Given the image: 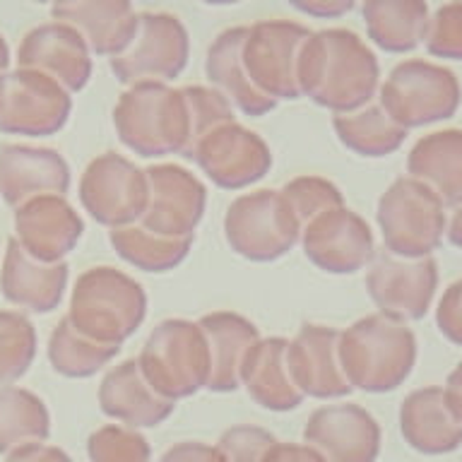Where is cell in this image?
<instances>
[{"label": "cell", "instance_id": "6da1fadb", "mask_svg": "<svg viewBox=\"0 0 462 462\" xmlns=\"http://www.w3.org/2000/svg\"><path fill=\"white\" fill-rule=\"evenodd\" d=\"M301 97L346 114L374 101L381 89V65L364 39L352 29L332 27L310 32L299 63Z\"/></svg>", "mask_w": 462, "mask_h": 462}, {"label": "cell", "instance_id": "7a4b0ae2", "mask_svg": "<svg viewBox=\"0 0 462 462\" xmlns=\"http://www.w3.org/2000/svg\"><path fill=\"white\" fill-rule=\"evenodd\" d=\"M121 143L137 157L186 154L190 144V106L183 87L143 82L128 87L114 108Z\"/></svg>", "mask_w": 462, "mask_h": 462}, {"label": "cell", "instance_id": "3957f363", "mask_svg": "<svg viewBox=\"0 0 462 462\" xmlns=\"http://www.w3.org/2000/svg\"><path fill=\"white\" fill-rule=\"evenodd\" d=\"M339 359L352 388L390 393L410 378L417 361V337L404 320L374 313L342 332Z\"/></svg>", "mask_w": 462, "mask_h": 462}, {"label": "cell", "instance_id": "277c9868", "mask_svg": "<svg viewBox=\"0 0 462 462\" xmlns=\"http://www.w3.org/2000/svg\"><path fill=\"white\" fill-rule=\"evenodd\" d=\"M147 294L130 274L101 265L87 270L75 284L70 320L87 337L121 346L143 325Z\"/></svg>", "mask_w": 462, "mask_h": 462}, {"label": "cell", "instance_id": "5b68a950", "mask_svg": "<svg viewBox=\"0 0 462 462\" xmlns=\"http://www.w3.org/2000/svg\"><path fill=\"white\" fill-rule=\"evenodd\" d=\"M137 361L154 390L173 402L208 388L209 346L200 323L186 318L162 320Z\"/></svg>", "mask_w": 462, "mask_h": 462}, {"label": "cell", "instance_id": "8992f818", "mask_svg": "<svg viewBox=\"0 0 462 462\" xmlns=\"http://www.w3.org/2000/svg\"><path fill=\"white\" fill-rule=\"evenodd\" d=\"M378 226L385 251L402 258L431 255L443 241L446 205L421 180L402 176L378 200Z\"/></svg>", "mask_w": 462, "mask_h": 462}, {"label": "cell", "instance_id": "52a82bcc", "mask_svg": "<svg viewBox=\"0 0 462 462\" xmlns=\"http://www.w3.org/2000/svg\"><path fill=\"white\" fill-rule=\"evenodd\" d=\"M224 236L231 251L253 263L284 258L301 238V224L282 190L238 195L224 217Z\"/></svg>", "mask_w": 462, "mask_h": 462}, {"label": "cell", "instance_id": "ba28073f", "mask_svg": "<svg viewBox=\"0 0 462 462\" xmlns=\"http://www.w3.org/2000/svg\"><path fill=\"white\" fill-rule=\"evenodd\" d=\"M460 97V82L453 70L411 58L390 70L375 99L402 128L410 130L455 116Z\"/></svg>", "mask_w": 462, "mask_h": 462}, {"label": "cell", "instance_id": "9c48e42d", "mask_svg": "<svg viewBox=\"0 0 462 462\" xmlns=\"http://www.w3.org/2000/svg\"><path fill=\"white\" fill-rule=\"evenodd\" d=\"M190 36L186 24L171 13H140L130 42L108 58L116 79L123 85L171 82L186 70Z\"/></svg>", "mask_w": 462, "mask_h": 462}, {"label": "cell", "instance_id": "30bf717a", "mask_svg": "<svg viewBox=\"0 0 462 462\" xmlns=\"http://www.w3.org/2000/svg\"><path fill=\"white\" fill-rule=\"evenodd\" d=\"M310 29L291 20H263L248 27L241 46L245 75L273 101L301 99L299 63Z\"/></svg>", "mask_w": 462, "mask_h": 462}, {"label": "cell", "instance_id": "8fae6325", "mask_svg": "<svg viewBox=\"0 0 462 462\" xmlns=\"http://www.w3.org/2000/svg\"><path fill=\"white\" fill-rule=\"evenodd\" d=\"M147 171L116 152L94 159L79 180L82 208L111 229L137 222L147 208Z\"/></svg>", "mask_w": 462, "mask_h": 462}, {"label": "cell", "instance_id": "7c38bea8", "mask_svg": "<svg viewBox=\"0 0 462 462\" xmlns=\"http://www.w3.org/2000/svg\"><path fill=\"white\" fill-rule=\"evenodd\" d=\"M70 92L56 79L32 68L0 75V128L7 133L42 137L65 125Z\"/></svg>", "mask_w": 462, "mask_h": 462}, {"label": "cell", "instance_id": "4fadbf2b", "mask_svg": "<svg viewBox=\"0 0 462 462\" xmlns=\"http://www.w3.org/2000/svg\"><path fill=\"white\" fill-rule=\"evenodd\" d=\"M188 159L224 190L253 186L273 169V152L265 140L236 121L219 123L209 130Z\"/></svg>", "mask_w": 462, "mask_h": 462}, {"label": "cell", "instance_id": "5bb4252c", "mask_svg": "<svg viewBox=\"0 0 462 462\" xmlns=\"http://www.w3.org/2000/svg\"><path fill=\"white\" fill-rule=\"evenodd\" d=\"M439 287V267L431 255L402 258L381 253L366 274L368 296L381 313L397 320H419L426 316Z\"/></svg>", "mask_w": 462, "mask_h": 462}, {"label": "cell", "instance_id": "9a60e30c", "mask_svg": "<svg viewBox=\"0 0 462 462\" xmlns=\"http://www.w3.org/2000/svg\"><path fill=\"white\" fill-rule=\"evenodd\" d=\"M301 245L306 258L323 273L352 274L374 260V234L366 219L339 205L303 224Z\"/></svg>", "mask_w": 462, "mask_h": 462}, {"label": "cell", "instance_id": "2e32d148", "mask_svg": "<svg viewBox=\"0 0 462 462\" xmlns=\"http://www.w3.org/2000/svg\"><path fill=\"white\" fill-rule=\"evenodd\" d=\"M144 171L150 193L137 222L164 236L193 238L208 205L202 180L179 164H157Z\"/></svg>", "mask_w": 462, "mask_h": 462}, {"label": "cell", "instance_id": "e0dca14e", "mask_svg": "<svg viewBox=\"0 0 462 462\" xmlns=\"http://www.w3.org/2000/svg\"><path fill=\"white\" fill-rule=\"evenodd\" d=\"M303 440L328 462H375L381 453V426L359 404H325L309 417Z\"/></svg>", "mask_w": 462, "mask_h": 462}, {"label": "cell", "instance_id": "ac0fdd59", "mask_svg": "<svg viewBox=\"0 0 462 462\" xmlns=\"http://www.w3.org/2000/svg\"><path fill=\"white\" fill-rule=\"evenodd\" d=\"M339 337L337 328L309 323L289 339V366L306 397L337 400L354 390L339 359Z\"/></svg>", "mask_w": 462, "mask_h": 462}, {"label": "cell", "instance_id": "d6986e66", "mask_svg": "<svg viewBox=\"0 0 462 462\" xmlns=\"http://www.w3.org/2000/svg\"><path fill=\"white\" fill-rule=\"evenodd\" d=\"M20 65L49 75L68 92H79L92 75V49L70 24H43L24 36Z\"/></svg>", "mask_w": 462, "mask_h": 462}, {"label": "cell", "instance_id": "ffe728a7", "mask_svg": "<svg viewBox=\"0 0 462 462\" xmlns=\"http://www.w3.org/2000/svg\"><path fill=\"white\" fill-rule=\"evenodd\" d=\"M400 431L419 453H453L462 443V414L450 402L446 388H419L404 397L400 407Z\"/></svg>", "mask_w": 462, "mask_h": 462}, {"label": "cell", "instance_id": "44dd1931", "mask_svg": "<svg viewBox=\"0 0 462 462\" xmlns=\"http://www.w3.org/2000/svg\"><path fill=\"white\" fill-rule=\"evenodd\" d=\"M17 244L43 263H58L82 236V219L63 195H39L17 209Z\"/></svg>", "mask_w": 462, "mask_h": 462}, {"label": "cell", "instance_id": "7402d4cb", "mask_svg": "<svg viewBox=\"0 0 462 462\" xmlns=\"http://www.w3.org/2000/svg\"><path fill=\"white\" fill-rule=\"evenodd\" d=\"M101 411L133 429H154L171 417L176 402L154 390L140 368V361L128 359L104 375L99 388Z\"/></svg>", "mask_w": 462, "mask_h": 462}, {"label": "cell", "instance_id": "603a6c76", "mask_svg": "<svg viewBox=\"0 0 462 462\" xmlns=\"http://www.w3.org/2000/svg\"><path fill=\"white\" fill-rule=\"evenodd\" d=\"M133 0H53V17L85 36L97 56H116L137 27Z\"/></svg>", "mask_w": 462, "mask_h": 462}, {"label": "cell", "instance_id": "cb8c5ba5", "mask_svg": "<svg viewBox=\"0 0 462 462\" xmlns=\"http://www.w3.org/2000/svg\"><path fill=\"white\" fill-rule=\"evenodd\" d=\"M287 349L289 339L260 337L251 346L241 371V385H245L260 407L270 411L296 410L306 397L294 381Z\"/></svg>", "mask_w": 462, "mask_h": 462}, {"label": "cell", "instance_id": "d4e9b609", "mask_svg": "<svg viewBox=\"0 0 462 462\" xmlns=\"http://www.w3.org/2000/svg\"><path fill=\"white\" fill-rule=\"evenodd\" d=\"M198 323H200L209 346L208 390L234 393L241 385L245 356L260 339L258 328L248 318L231 313V310L208 313Z\"/></svg>", "mask_w": 462, "mask_h": 462}, {"label": "cell", "instance_id": "484cf974", "mask_svg": "<svg viewBox=\"0 0 462 462\" xmlns=\"http://www.w3.org/2000/svg\"><path fill=\"white\" fill-rule=\"evenodd\" d=\"M70 171L51 150L5 147L0 154V193L10 205H24L39 195H63Z\"/></svg>", "mask_w": 462, "mask_h": 462}, {"label": "cell", "instance_id": "4316f807", "mask_svg": "<svg viewBox=\"0 0 462 462\" xmlns=\"http://www.w3.org/2000/svg\"><path fill=\"white\" fill-rule=\"evenodd\" d=\"M248 27H229L209 43L208 58H205V75L215 89L231 101V106L238 108L245 116L270 114L277 101L265 94H260L245 75L244 60H241V46H244Z\"/></svg>", "mask_w": 462, "mask_h": 462}, {"label": "cell", "instance_id": "83f0119b", "mask_svg": "<svg viewBox=\"0 0 462 462\" xmlns=\"http://www.w3.org/2000/svg\"><path fill=\"white\" fill-rule=\"evenodd\" d=\"M65 282V263H43L29 255L17 241L10 244L3 267V291L10 301L36 313H49L60 303Z\"/></svg>", "mask_w": 462, "mask_h": 462}, {"label": "cell", "instance_id": "f1b7e54d", "mask_svg": "<svg viewBox=\"0 0 462 462\" xmlns=\"http://www.w3.org/2000/svg\"><path fill=\"white\" fill-rule=\"evenodd\" d=\"M407 171L431 188L443 205H462V130H436L421 137L407 157Z\"/></svg>", "mask_w": 462, "mask_h": 462}, {"label": "cell", "instance_id": "f546056e", "mask_svg": "<svg viewBox=\"0 0 462 462\" xmlns=\"http://www.w3.org/2000/svg\"><path fill=\"white\" fill-rule=\"evenodd\" d=\"M361 17L368 39L385 53H410L424 43L429 27L426 0H364Z\"/></svg>", "mask_w": 462, "mask_h": 462}, {"label": "cell", "instance_id": "4dcf8cb0", "mask_svg": "<svg viewBox=\"0 0 462 462\" xmlns=\"http://www.w3.org/2000/svg\"><path fill=\"white\" fill-rule=\"evenodd\" d=\"M332 128L346 150L368 159L388 157L402 147L407 137V128H402L378 99L346 114H335Z\"/></svg>", "mask_w": 462, "mask_h": 462}, {"label": "cell", "instance_id": "1f68e13d", "mask_svg": "<svg viewBox=\"0 0 462 462\" xmlns=\"http://www.w3.org/2000/svg\"><path fill=\"white\" fill-rule=\"evenodd\" d=\"M108 238L116 253L143 273H169L186 260L193 245V238L164 236L140 222L116 226Z\"/></svg>", "mask_w": 462, "mask_h": 462}, {"label": "cell", "instance_id": "d6a6232c", "mask_svg": "<svg viewBox=\"0 0 462 462\" xmlns=\"http://www.w3.org/2000/svg\"><path fill=\"white\" fill-rule=\"evenodd\" d=\"M51 433V417L42 397L24 388H0V453L27 443H43Z\"/></svg>", "mask_w": 462, "mask_h": 462}, {"label": "cell", "instance_id": "836d02e7", "mask_svg": "<svg viewBox=\"0 0 462 462\" xmlns=\"http://www.w3.org/2000/svg\"><path fill=\"white\" fill-rule=\"evenodd\" d=\"M118 352L121 346L104 345V342L87 337L68 318L53 330L49 342L51 364L58 374L68 378H89L106 366Z\"/></svg>", "mask_w": 462, "mask_h": 462}, {"label": "cell", "instance_id": "e575fe53", "mask_svg": "<svg viewBox=\"0 0 462 462\" xmlns=\"http://www.w3.org/2000/svg\"><path fill=\"white\" fill-rule=\"evenodd\" d=\"M34 352L32 323L14 313H0V383H13L27 374Z\"/></svg>", "mask_w": 462, "mask_h": 462}, {"label": "cell", "instance_id": "d590c367", "mask_svg": "<svg viewBox=\"0 0 462 462\" xmlns=\"http://www.w3.org/2000/svg\"><path fill=\"white\" fill-rule=\"evenodd\" d=\"M92 462H152L150 443L143 433L125 424L101 426L87 440Z\"/></svg>", "mask_w": 462, "mask_h": 462}, {"label": "cell", "instance_id": "8d00e7d4", "mask_svg": "<svg viewBox=\"0 0 462 462\" xmlns=\"http://www.w3.org/2000/svg\"><path fill=\"white\" fill-rule=\"evenodd\" d=\"M282 195L287 198L289 208H291L294 217L301 224V229L303 224L310 222L313 217L325 212V209L345 205V198L339 193V188L332 180L320 179V176L291 179L287 186L282 188Z\"/></svg>", "mask_w": 462, "mask_h": 462}, {"label": "cell", "instance_id": "74e56055", "mask_svg": "<svg viewBox=\"0 0 462 462\" xmlns=\"http://www.w3.org/2000/svg\"><path fill=\"white\" fill-rule=\"evenodd\" d=\"M424 46L436 58L462 60V0H450L429 17Z\"/></svg>", "mask_w": 462, "mask_h": 462}, {"label": "cell", "instance_id": "f35d334b", "mask_svg": "<svg viewBox=\"0 0 462 462\" xmlns=\"http://www.w3.org/2000/svg\"><path fill=\"white\" fill-rule=\"evenodd\" d=\"M274 436L253 424L231 426L222 433L217 448L222 450L224 462H263L267 448L274 443Z\"/></svg>", "mask_w": 462, "mask_h": 462}, {"label": "cell", "instance_id": "ab89813d", "mask_svg": "<svg viewBox=\"0 0 462 462\" xmlns=\"http://www.w3.org/2000/svg\"><path fill=\"white\" fill-rule=\"evenodd\" d=\"M159 462H224L222 450L200 440H180L166 450Z\"/></svg>", "mask_w": 462, "mask_h": 462}, {"label": "cell", "instance_id": "60d3db41", "mask_svg": "<svg viewBox=\"0 0 462 462\" xmlns=\"http://www.w3.org/2000/svg\"><path fill=\"white\" fill-rule=\"evenodd\" d=\"M263 462H328L316 448L309 443H291V440H274L267 448Z\"/></svg>", "mask_w": 462, "mask_h": 462}, {"label": "cell", "instance_id": "b9f144b4", "mask_svg": "<svg viewBox=\"0 0 462 462\" xmlns=\"http://www.w3.org/2000/svg\"><path fill=\"white\" fill-rule=\"evenodd\" d=\"M287 3L301 14L316 20H337L356 5V0H287Z\"/></svg>", "mask_w": 462, "mask_h": 462}, {"label": "cell", "instance_id": "7bdbcfd3", "mask_svg": "<svg viewBox=\"0 0 462 462\" xmlns=\"http://www.w3.org/2000/svg\"><path fill=\"white\" fill-rule=\"evenodd\" d=\"M5 462H72L70 455L56 446H46V443H27L10 450Z\"/></svg>", "mask_w": 462, "mask_h": 462}, {"label": "cell", "instance_id": "ee69618b", "mask_svg": "<svg viewBox=\"0 0 462 462\" xmlns=\"http://www.w3.org/2000/svg\"><path fill=\"white\" fill-rule=\"evenodd\" d=\"M446 393L450 397V402L457 407V411L462 414V364L455 366V371L448 375V383H446Z\"/></svg>", "mask_w": 462, "mask_h": 462}, {"label": "cell", "instance_id": "f6af8a7d", "mask_svg": "<svg viewBox=\"0 0 462 462\" xmlns=\"http://www.w3.org/2000/svg\"><path fill=\"white\" fill-rule=\"evenodd\" d=\"M446 234L448 238H450V244L457 245V248H462V205H457L453 212V217H450V222H448L446 226Z\"/></svg>", "mask_w": 462, "mask_h": 462}, {"label": "cell", "instance_id": "bcb514c9", "mask_svg": "<svg viewBox=\"0 0 462 462\" xmlns=\"http://www.w3.org/2000/svg\"><path fill=\"white\" fill-rule=\"evenodd\" d=\"M200 3H205V5H236V3H241V0H200Z\"/></svg>", "mask_w": 462, "mask_h": 462}, {"label": "cell", "instance_id": "7dc6e473", "mask_svg": "<svg viewBox=\"0 0 462 462\" xmlns=\"http://www.w3.org/2000/svg\"><path fill=\"white\" fill-rule=\"evenodd\" d=\"M36 3H46V0H36Z\"/></svg>", "mask_w": 462, "mask_h": 462}, {"label": "cell", "instance_id": "c3c4849f", "mask_svg": "<svg viewBox=\"0 0 462 462\" xmlns=\"http://www.w3.org/2000/svg\"><path fill=\"white\" fill-rule=\"evenodd\" d=\"M460 284H462V280H460Z\"/></svg>", "mask_w": 462, "mask_h": 462}]
</instances>
